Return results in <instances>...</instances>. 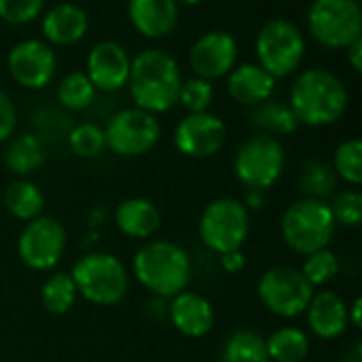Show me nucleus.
I'll use <instances>...</instances> for the list:
<instances>
[{
  "label": "nucleus",
  "mask_w": 362,
  "mask_h": 362,
  "mask_svg": "<svg viewBox=\"0 0 362 362\" xmlns=\"http://www.w3.org/2000/svg\"><path fill=\"white\" fill-rule=\"evenodd\" d=\"M127 85L136 108L157 117L178 104L182 76L170 53L161 49H146L132 59Z\"/></svg>",
  "instance_id": "1"
},
{
  "label": "nucleus",
  "mask_w": 362,
  "mask_h": 362,
  "mask_svg": "<svg viewBox=\"0 0 362 362\" xmlns=\"http://www.w3.org/2000/svg\"><path fill=\"white\" fill-rule=\"evenodd\" d=\"M132 274L151 295L172 299L187 291L193 276V261L176 242L148 240L136 250L132 259Z\"/></svg>",
  "instance_id": "2"
},
{
  "label": "nucleus",
  "mask_w": 362,
  "mask_h": 362,
  "mask_svg": "<svg viewBox=\"0 0 362 362\" xmlns=\"http://www.w3.org/2000/svg\"><path fill=\"white\" fill-rule=\"evenodd\" d=\"M288 106L299 125L327 127L344 117L348 108V89L335 72L310 68L295 78Z\"/></svg>",
  "instance_id": "3"
},
{
  "label": "nucleus",
  "mask_w": 362,
  "mask_h": 362,
  "mask_svg": "<svg viewBox=\"0 0 362 362\" xmlns=\"http://www.w3.org/2000/svg\"><path fill=\"white\" fill-rule=\"evenodd\" d=\"M70 278L78 297L100 308L119 305L129 291V272L125 263L119 257L102 250L83 255L74 263Z\"/></svg>",
  "instance_id": "4"
},
{
  "label": "nucleus",
  "mask_w": 362,
  "mask_h": 362,
  "mask_svg": "<svg viewBox=\"0 0 362 362\" xmlns=\"http://www.w3.org/2000/svg\"><path fill=\"white\" fill-rule=\"evenodd\" d=\"M335 231L337 223L333 218L331 206L322 199L301 197L293 202L280 218V233L284 244L301 257L329 248Z\"/></svg>",
  "instance_id": "5"
},
{
  "label": "nucleus",
  "mask_w": 362,
  "mask_h": 362,
  "mask_svg": "<svg viewBox=\"0 0 362 362\" xmlns=\"http://www.w3.org/2000/svg\"><path fill=\"white\" fill-rule=\"evenodd\" d=\"M197 233L202 244L214 255L242 250L250 235V212L242 199L216 197L202 210Z\"/></svg>",
  "instance_id": "6"
},
{
  "label": "nucleus",
  "mask_w": 362,
  "mask_h": 362,
  "mask_svg": "<svg viewBox=\"0 0 362 362\" xmlns=\"http://www.w3.org/2000/svg\"><path fill=\"white\" fill-rule=\"evenodd\" d=\"M284 163L286 153L282 142L276 136L257 134L240 144L233 157V172L246 189L267 191L280 180Z\"/></svg>",
  "instance_id": "7"
},
{
  "label": "nucleus",
  "mask_w": 362,
  "mask_h": 362,
  "mask_svg": "<svg viewBox=\"0 0 362 362\" xmlns=\"http://www.w3.org/2000/svg\"><path fill=\"white\" fill-rule=\"evenodd\" d=\"M259 66L265 68L276 81L291 76L305 57L303 32L288 19L267 21L255 42Z\"/></svg>",
  "instance_id": "8"
},
{
  "label": "nucleus",
  "mask_w": 362,
  "mask_h": 362,
  "mask_svg": "<svg viewBox=\"0 0 362 362\" xmlns=\"http://www.w3.org/2000/svg\"><path fill=\"white\" fill-rule=\"evenodd\" d=\"M308 28L314 40L327 49H348L362 36L358 0H314L308 11Z\"/></svg>",
  "instance_id": "9"
},
{
  "label": "nucleus",
  "mask_w": 362,
  "mask_h": 362,
  "mask_svg": "<svg viewBox=\"0 0 362 362\" xmlns=\"http://www.w3.org/2000/svg\"><path fill=\"white\" fill-rule=\"evenodd\" d=\"M316 288L303 274L288 265L269 267L257 284V295L263 308L278 318H297L305 314Z\"/></svg>",
  "instance_id": "10"
},
{
  "label": "nucleus",
  "mask_w": 362,
  "mask_h": 362,
  "mask_svg": "<svg viewBox=\"0 0 362 362\" xmlns=\"http://www.w3.org/2000/svg\"><path fill=\"white\" fill-rule=\"evenodd\" d=\"M68 235L64 225L47 214L25 223L17 238V257L32 272H51L64 259Z\"/></svg>",
  "instance_id": "11"
},
{
  "label": "nucleus",
  "mask_w": 362,
  "mask_h": 362,
  "mask_svg": "<svg viewBox=\"0 0 362 362\" xmlns=\"http://www.w3.org/2000/svg\"><path fill=\"white\" fill-rule=\"evenodd\" d=\"M106 148L119 157H140L153 151L161 138V125L155 115L140 108L115 112L104 127Z\"/></svg>",
  "instance_id": "12"
},
{
  "label": "nucleus",
  "mask_w": 362,
  "mask_h": 362,
  "mask_svg": "<svg viewBox=\"0 0 362 362\" xmlns=\"http://www.w3.org/2000/svg\"><path fill=\"white\" fill-rule=\"evenodd\" d=\"M227 142V125L212 112H189L174 129V146L191 159H208Z\"/></svg>",
  "instance_id": "13"
},
{
  "label": "nucleus",
  "mask_w": 362,
  "mask_h": 362,
  "mask_svg": "<svg viewBox=\"0 0 362 362\" xmlns=\"http://www.w3.org/2000/svg\"><path fill=\"white\" fill-rule=\"evenodd\" d=\"M6 68L17 85L25 89H42L55 76L57 57L51 45L28 38L13 45L6 55Z\"/></svg>",
  "instance_id": "14"
},
{
  "label": "nucleus",
  "mask_w": 362,
  "mask_h": 362,
  "mask_svg": "<svg viewBox=\"0 0 362 362\" xmlns=\"http://www.w3.org/2000/svg\"><path fill=\"white\" fill-rule=\"evenodd\" d=\"M189 62L199 78H223L238 66V40L225 30L206 32L193 42Z\"/></svg>",
  "instance_id": "15"
},
{
  "label": "nucleus",
  "mask_w": 362,
  "mask_h": 362,
  "mask_svg": "<svg viewBox=\"0 0 362 362\" xmlns=\"http://www.w3.org/2000/svg\"><path fill=\"white\" fill-rule=\"evenodd\" d=\"M132 57L129 53L115 40L98 42L87 55V78L95 87V91H119L129 81Z\"/></svg>",
  "instance_id": "16"
},
{
  "label": "nucleus",
  "mask_w": 362,
  "mask_h": 362,
  "mask_svg": "<svg viewBox=\"0 0 362 362\" xmlns=\"http://www.w3.org/2000/svg\"><path fill=\"white\" fill-rule=\"evenodd\" d=\"M168 320L180 335L199 339L214 329L216 314L210 299L193 291H182L168 299Z\"/></svg>",
  "instance_id": "17"
},
{
  "label": "nucleus",
  "mask_w": 362,
  "mask_h": 362,
  "mask_svg": "<svg viewBox=\"0 0 362 362\" xmlns=\"http://www.w3.org/2000/svg\"><path fill=\"white\" fill-rule=\"evenodd\" d=\"M305 318H308L310 331L318 339H325V341L339 339L350 329L348 303L335 291L314 293V297L305 310Z\"/></svg>",
  "instance_id": "18"
},
{
  "label": "nucleus",
  "mask_w": 362,
  "mask_h": 362,
  "mask_svg": "<svg viewBox=\"0 0 362 362\" xmlns=\"http://www.w3.org/2000/svg\"><path fill=\"white\" fill-rule=\"evenodd\" d=\"M127 13L134 30L146 38H165L178 23L176 0H129Z\"/></svg>",
  "instance_id": "19"
},
{
  "label": "nucleus",
  "mask_w": 362,
  "mask_h": 362,
  "mask_svg": "<svg viewBox=\"0 0 362 362\" xmlns=\"http://www.w3.org/2000/svg\"><path fill=\"white\" fill-rule=\"evenodd\" d=\"M229 95L244 106H259L272 100L276 78L259 64H240L227 74Z\"/></svg>",
  "instance_id": "20"
},
{
  "label": "nucleus",
  "mask_w": 362,
  "mask_h": 362,
  "mask_svg": "<svg viewBox=\"0 0 362 362\" xmlns=\"http://www.w3.org/2000/svg\"><path fill=\"white\" fill-rule=\"evenodd\" d=\"M117 229L140 242H148L161 229V212L146 197H127L115 208Z\"/></svg>",
  "instance_id": "21"
},
{
  "label": "nucleus",
  "mask_w": 362,
  "mask_h": 362,
  "mask_svg": "<svg viewBox=\"0 0 362 362\" xmlns=\"http://www.w3.org/2000/svg\"><path fill=\"white\" fill-rule=\"evenodd\" d=\"M89 28L87 13L70 2L55 4L47 11L42 17V36L47 38V45L55 47H68L78 42Z\"/></svg>",
  "instance_id": "22"
},
{
  "label": "nucleus",
  "mask_w": 362,
  "mask_h": 362,
  "mask_svg": "<svg viewBox=\"0 0 362 362\" xmlns=\"http://www.w3.org/2000/svg\"><path fill=\"white\" fill-rule=\"evenodd\" d=\"M4 208L17 221H32L42 214L45 210V195L42 191L28 178H17L4 189Z\"/></svg>",
  "instance_id": "23"
},
{
  "label": "nucleus",
  "mask_w": 362,
  "mask_h": 362,
  "mask_svg": "<svg viewBox=\"0 0 362 362\" xmlns=\"http://www.w3.org/2000/svg\"><path fill=\"white\" fill-rule=\"evenodd\" d=\"M269 362H305L312 344L305 331L297 327H282L265 339Z\"/></svg>",
  "instance_id": "24"
},
{
  "label": "nucleus",
  "mask_w": 362,
  "mask_h": 362,
  "mask_svg": "<svg viewBox=\"0 0 362 362\" xmlns=\"http://www.w3.org/2000/svg\"><path fill=\"white\" fill-rule=\"evenodd\" d=\"M45 161V151L40 140L34 134H21L15 140L8 142L4 151V165L17 174V176H28L36 172Z\"/></svg>",
  "instance_id": "25"
},
{
  "label": "nucleus",
  "mask_w": 362,
  "mask_h": 362,
  "mask_svg": "<svg viewBox=\"0 0 362 362\" xmlns=\"http://www.w3.org/2000/svg\"><path fill=\"white\" fill-rule=\"evenodd\" d=\"M221 362H269L265 337L250 329L233 331L223 344Z\"/></svg>",
  "instance_id": "26"
},
{
  "label": "nucleus",
  "mask_w": 362,
  "mask_h": 362,
  "mask_svg": "<svg viewBox=\"0 0 362 362\" xmlns=\"http://www.w3.org/2000/svg\"><path fill=\"white\" fill-rule=\"evenodd\" d=\"M78 299L76 286L66 272H53L40 286V303L51 316L68 314Z\"/></svg>",
  "instance_id": "27"
},
{
  "label": "nucleus",
  "mask_w": 362,
  "mask_h": 362,
  "mask_svg": "<svg viewBox=\"0 0 362 362\" xmlns=\"http://www.w3.org/2000/svg\"><path fill=\"white\" fill-rule=\"evenodd\" d=\"M250 121L257 129L265 132L267 136H274V134L288 136L299 127V121L295 112L291 110V106L282 102H272V100L255 106Z\"/></svg>",
  "instance_id": "28"
},
{
  "label": "nucleus",
  "mask_w": 362,
  "mask_h": 362,
  "mask_svg": "<svg viewBox=\"0 0 362 362\" xmlns=\"http://www.w3.org/2000/svg\"><path fill=\"white\" fill-rule=\"evenodd\" d=\"M299 187L305 197L329 202V197H333L337 191V176L329 163L320 159H310L301 168Z\"/></svg>",
  "instance_id": "29"
},
{
  "label": "nucleus",
  "mask_w": 362,
  "mask_h": 362,
  "mask_svg": "<svg viewBox=\"0 0 362 362\" xmlns=\"http://www.w3.org/2000/svg\"><path fill=\"white\" fill-rule=\"evenodd\" d=\"M57 100L68 110H85L95 100V87L85 72H70L57 85Z\"/></svg>",
  "instance_id": "30"
},
{
  "label": "nucleus",
  "mask_w": 362,
  "mask_h": 362,
  "mask_svg": "<svg viewBox=\"0 0 362 362\" xmlns=\"http://www.w3.org/2000/svg\"><path fill=\"white\" fill-rule=\"evenodd\" d=\"M303 278L314 286H325L329 282H333L339 272H341V263H339V257L331 250V248H322V250H316L312 255L305 257L301 269Z\"/></svg>",
  "instance_id": "31"
},
{
  "label": "nucleus",
  "mask_w": 362,
  "mask_h": 362,
  "mask_svg": "<svg viewBox=\"0 0 362 362\" xmlns=\"http://www.w3.org/2000/svg\"><path fill=\"white\" fill-rule=\"evenodd\" d=\"M333 172L337 178L346 180L354 189L362 182V142L352 138L337 146L333 155Z\"/></svg>",
  "instance_id": "32"
},
{
  "label": "nucleus",
  "mask_w": 362,
  "mask_h": 362,
  "mask_svg": "<svg viewBox=\"0 0 362 362\" xmlns=\"http://www.w3.org/2000/svg\"><path fill=\"white\" fill-rule=\"evenodd\" d=\"M68 144L76 157L93 159V157L102 155L106 148L104 127H100L95 123H81L68 134Z\"/></svg>",
  "instance_id": "33"
},
{
  "label": "nucleus",
  "mask_w": 362,
  "mask_h": 362,
  "mask_svg": "<svg viewBox=\"0 0 362 362\" xmlns=\"http://www.w3.org/2000/svg\"><path fill=\"white\" fill-rule=\"evenodd\" d=\"M331 212L333 218L337 223V227H348L354 229L358 227L362 221V195L358 189H350V191H341L335 193L331 199Z\"/></svg>",
  "instance_id": "34"
},
{
  "label": "nucleus",
  "mask_w": 362,
  "mask_h": 362,
  "mask_svg": "<svg viewBox=\"0 0 362 362\" xmlns=\"http://www.w3.org/2000/svg\"><path fill=\"white\" fill-rule=\"evenodd\" d=\"M214 100V87L206 78H189L182 81L178 91V104H182L189 112H206Z\"/></svg>",
  "instance_id": "35"
},
{
  "label": "nucleus",
  "mask_w": 362,
  "mask_h": 362,
  "mask_svg": "<svg viewBox=\"0 0 362 362\" xmlns=\"http://www.w3.org/2000/svg\"><path fill=\"white\" fill-rule=\"evenodd\" d=\"M45 6V0H0V19L13 25L34 21Z\"/></svg>",
  "instance_id": "36"
},
{
  "label": "nucleus",
  "mask_w": 362,
  "mask_h": 362,
  "mask_svg": "<svg viewBox=\"0 0 362 362\" xmlns=\"http://www.w3.org/2000/svg\"><path fill=\"white\" fill-rule=\"evenodd\" d=\"M17 125V110L15 104L11 100V95L6 91L0 89V144L6 142Z\"/></svg>",
  "instance_id": "37"
},
{
  "label": "nucleus",
  "mask_w": 362,
  "mask_h": 362,
  "mask_svg": "<svg viewBox=\"0 0 362 362\" xmlns=\"http://www.w3.org/2000/svg\"><path fill=\"white\" fill-rule=\"evenodd\" d=\"M218 259H221L223 272H227V274H231V276L240 274V272L246 267V257L242 255V250H231V252L218 255Z\"/></svg>",
  "instance_id": "38"
},
{
  "label": "nucleus",
  "mask_w": 362,
  "mask_h": 362,
  "mask_svg": "<svg viewBox=\"0 0 362 362\" xmlns=\"http://www.w3.org/2000/svg\"><path fill=\"white\" fill-rule=\"evenodd\" d=\"M242 204L246 206V210H248V212H252V210H261V208L265 206V191L248 189V193H246V197H244V202H242Z\"/></svg>",
  "instance_id": "39"
},
{
  "label": "nucleus",
  "mask_w": 362,
  "mask_h": 362,
  "mask_svg": "<svg viewBox=\"0 0 362 362\" xmlns=\"http://www.w3.org/2000/svg\"><path fill=\"white\" fill-rule=\"evenodd\" d=\"M348 59L354 72H362V36L348 47Z\"/></svg>",
  "instance_id": "40"
},
{
  "label": "nucleus",
  "mask_w": 362,
  "mask_h": 362,
  "mask_svg": "<svg viewBox=\"0 0 362 362\" xmlns=\"http://www.w3.org/2000/svg\"><path fill=\"white\" fill-rule=\"evenodd\" d=\"M348 320H350V327L352 329H361L362 325V301L361 297H356L350 305H348Z\"/></svg>",
  "instance_id": "41"
},
{
  "label": "nucleus",
  "mask_w": 362,
  "mask_h": 362,
  "mask_svg": "<svg viewBox=\"0 0 362 362\" xmlns=\"http://www.w3.org/2000/svg\"><path fill=\"white\" fill-rule=\"evenodd\" d=\"M339 362H362V344L361 341H354L344 354H341V358Z\"/></svg>",
  "instance_id": "42"
},
{
  "label": "nucleus",
  "mask_w": 362,
  "mask_h": 362,
  "mask_svg": "<svg viewBox=\"0 0 362 362\" xmlns=\"http://www.w3.org/2000/svg\"><path fill=\"white\" fill-rule=\"evenodd\" d=\"M176 2H182V4H199L204 0H176Z\"/></svg>",
  "instance_id": "43"
}]
</instances>
